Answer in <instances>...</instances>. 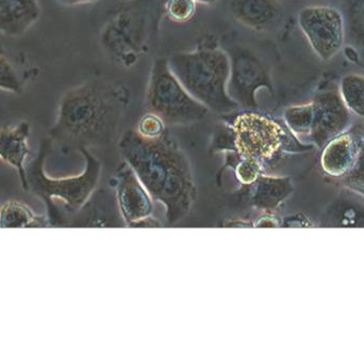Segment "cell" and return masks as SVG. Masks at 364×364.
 Returning a JSON list of instances; mask_svg holds the SVG:
<instances>
[{
	"instance_id": "cell-12",
	"label": "cell",
	"mask_w": 364,
	"mask_h": 364,
	"mask_svg": "<svg viewBox=\"0 0 364 364\" xmlns=\"http://www.w3.org/2000/svg\"><path fill=\"white\" fill-rule=\"evenodd\" d=\"M30 124L21 121L15 125L0 128V160L15 169L21 181V188L27 192L26 166L29 157Z\"/></svg>"
},
{
	"instance_id": "cell-8",
	"label": "cell",
	"mask_w": 364,
	"mask_h": 364,
	"mask_svg": "<svg viewBox=\"0 0 364 364\" xmlns=\"http://www.w3.org/2000/svg\"><path fill=\"white\" fill-rule=\"evenodd\" d=\"M241 110L229 122L235 147L246 160L255 162L272 157L284 142V128L259 109Z\"/></svg>"
},
{
	"instance_id": "cell-21",
	"label": "cell",
	"mask_w": 364,
	"mask_h": 364,
	"mask_svg": "<svg viewBox=\"0 0 364 364\" xmlns=\"http://www.w3.org/2000/svg\"><path fill=\"white\" fill-rule=\"evenodd\" d=\"M0 91L19 94L23 91L21 78L8 58L0 53Z\"/></svg>"
},
{
	"instance_id": "cell-25",
	"label": "cell",
	"mask_w": 364,
	"mask_h": 364,
	"mask_svg": "<svg viewBox=\"0 0 364 364\" xmlns=\"http://www.w3.org/2000/svg\"><path fill=\"white\" fill-rule=\"evenodd\" d=\"M358 164H361V167H360V169H359V170H360V172L363 173V175H364V143H363V150H361L360 157H359Z\"/></svg>"
},
{
	"instance_id": "cell-5",
	"label": "cell",
	"mask_w": 364,
	"mask_h": 364,
	"mask_svg": "<svg viewBox=\"0 0 364 364\" xmlns=\"http://www.w3.org/2000/svg\"><path fill=\"white\" fill-rule=\"evenodd\" d=\"M47 137L41 141L38 153L26 166L27 192L40 198L46 205L49 227H65L70 216L81 209L91 198L100 177V164L89 150H82L87 167L77 177L53 179L45 171L47 156L53 149Z\"/></svg>"
},
{
	"instance_id": "cell-26",
	"label": "cell",
	"mask_w": 364,
	"mask_h": 364,
	"mask_svg": "<svg viewBox=\"0 0 364 364\" xmlns=\"http://www.w3.org/2000/svg\"><path fill=\"white\" fill-rule=\"evenodd\" d=\"M196 1L198 2V4H214L216 0H196Z\"/></svg>"
},
{
	"instance_id": "cell-7",
	"label": "cell",
	"mask_w": 364,
	"mask_h": 364,
	"mask_svg": "<svg viewBox=\"0 0 364 364\" xmlns=\"http://www.w3.org/2000/svg\"><path fill=\"white\" fill-rule=\"evenodd\" d=\"M230 62L227 91L229 96L243 110L259 109L257 94L260 90H267L275 94L273 77L267 60L252 46L229 38L220 42Z\"/></svg>"
},
{
	"instance_id": "cell-24",
	"label": "cell",
	"mask_w": 364,
	"mask_h": 364,
	"mask_svg": "<svg viewBox=\"0 0 364 364\" xmlns=\"http://www.w3.org/2000/svg\"><path fill=\"white\" fill-rule=\"evenodd\" d=\"M346 57L352 60L353 62H359V60H360V56H359L358 51H357L354 47L350 46V45L346 47Z\"/></svg>"
},
{
	"instance_id": "cell-3",
	"label": "cell",
	"mask_w": 364,
	"mask_h": 364,
	"mask_svg": "<svg viewBox=\"0 0 364 364\" xmlns=\"http://www.w3.org/2000/svg\"><path fill=\"white\" fill-rule=\"evenodd\" d=\"M164 0H119L102 24V51L119 66L134 68L155 45Z\"/></svg>"
},
{
	"instance_id": "cell-2",
	"label": "cell",
	"mask_w": 364,
	"mask_h": 364,
	"mask_svg": "<svg viewBox=\"0 0 364 364\" xmlns=\"http://www.w3.org/2000/svg\"><path fill=\"white\" fill-rule=\"evenodd\" d=\"M119 150L147 192L164 203L168 222L183 218L194 201L195 186L188 160L174 137L166 130L146 138L130 130L119 140Z\"/></svg>"
},
{
	"instance_id": "cell-9",
	"label": "cell",
	"mask_w": 364,
	"mask_h": 364,
	"mask_svg": "<svg viewBox=\"0 0 364 364\" xmlns=\"http://www.w3.org/2000/svg\"><path fill=\"white\" fill-rule=\"evenodd\" d=\"M299 25L314 53L324 61L333 59L346 43L343 14L338 9L304 8L299 14Z\"/></svg>"
},
{
	"instance_id": "cell-14",
	"label": "cell",
	"mask_w": 364,
	"mask_h": 364,
	"mask_svg": "<svg viewBox=\"0 0 364 364\" xmlns=\"http://www.w3.org/2000/svg\"><path fill=\"white\" fill-rule=\"evenodd\" d=\"M123 177L119 197L124 216L126 219L134 222L145 219L151 213V202L146 192L143 189L134 171L124 173Z\"/></svg>"
},
{
	"instance_id": "cell-19",
	"label": "cell",
	"mask_w": 364,
	"mask_h": 364,
	"mask_svg": "<svg viewBox=\"0 0 364 364\" xmlns=\"http://www.w3.org/2000/svg\"><path fill=\"white\" fill-rule=\"evenodd\" d=\"M284 120L291 132L296 135H310L314 121L312 102L308 104L292 105L284 113Z\"/></svg>"
},
{
	"instance_id": "cell-6",
	"label": "cell",
	"mask_w": 364,
	"mask_h": 364,
	"mask_svg": "<svg viewBox=\"0 0 364 364\" xmlns=\"http://www.w3.org/2000/svg\"><path fill=\"white\" fill-rule=\"evenodd\" d=\"M147 110L159 115L166 125H190L207 117L208 110L183 87L166 57L151 64L145 94Z\"/></svg>"
},
{
	"instance_id": "cell-11",
	"label": "cell",
	"mask_w": 364,
	"mask_h": 364,
	"mask_svg": "<svg viewBox=\"0 0 364 364\" xmlns=\"http://www.w3.org/2000/svg\"><path fill=\"white\" fill-rule=\"evenodd\" d=\"M229 11L237 23L262 33L277 31L284 21L278 0H229Z\"/></svg>"
},
{
	"instance_id": "cell-18",
	"label": "cell",
	"mask_w": 364,
	"mask_h": 364,
	"mask_svg": "<svg viewBox=\"0 0 364 364\" xmlns=\"http://www.w3.org/2000/svg\"><path fill=\"white\" fill-rule=\"evenodd\" d=\"M339 93L350 113L364 118V75H346L340 83Z\"/></svg>"
},
{
	"instance_id": "cell-1",
	"label": "cell",
	"mask_w": 364,
	"mask_h": 364,
	"mask_svg": "<svg viewBox=\"0 0 364 364\" xmlns=\"http://www.w3.org/2000/svg\"><path fill=\"white\" fill-rule=\"evenodd\" d=\"M130 100L129 87L122 81L93 78L79 83L62 94L48 138L64 153L109 145Z\"/></svg>"
},
{
	"instance_id": "cell-15",
	"label": "cell",
	"mask_w": 364,
	"mask_h": 364,
	"mask_svg": "<svg viewBox=\"0 0 364 364\" xmlns=\"http://www.w3.org/2000/svg\"><path fill=\"white\" fill-rule=\"evenodd\" d=\"M356 145L348 134H341L329 141L322 156V165L327 172L339 175L346 172L354 162Z\"/></svg>"
},
{
	"instance_id": "cell-4",
	"label": "cell",
	"mask_w": 364,
	"mask_h": 364,
	"mask_svg": "<svg viewBox=\"0 0 364 364\" xmlns=\"http://www.w3.org/2000/svg\"><path fill=\"white\" fill-rule=\"evenodd\" d=\"M168 59L183 87L208 110L222 115L240 110L227 91L230 62L218 38L201 36L193 51L173 53Z\"/></svg>"
},
{
	"instance_id": "cell-13",
	"label": "cell",
	"mask_w": 364,
	"mask_h": 364,
	"mask_svg": "<svg viewBox=\"0 0 364 364\" xmlns=\"http://www.w3.org/2000/svg\"><path fill=\"white\" fill-rule=\"evenodd\" d=\"M38 0H0V33L18 38L33 27L41 16Z\"/></svg>"
},
{
	"instance_id": "cell-22",
	"label": "cell",
	"mask_w": 364,
	"mask_h": 364,
	"mask_svg": "<svg viewBox=\"0 0 364 364\" xmlns=\"http://www.w3.org/2000/svg\"><path fill=\"white\" fill-rule=\"evenodd\" d=\"M139 134L146 138H156L166 132V123L156 113L147 111L139 120L138 128H136Z\"/></svg>"
},
{
	"instance_id": "cell-16",
	"label": "cell",
	"mask_w": 364,
	"mask_h": 364,
	"mask_svg": "<svg viewBox=\"0 0 364 364\" xmlns=\"http://www.w3.org/2000/svg\"><path fill=\"white\" fill-rule=\"evenodd\" d=\"M46 215H36L21 201H6L0 205V228H48Z\"/></svg>"
},
{
	"instance_id": "cell-17",
	"label": "cell",
	"mask_w": 364,
	"mask_h": 364,
	"mask_svg": "<svg viewBox=\"0 0 364 364\" xmlns=\"http://www.w3.org/2000/svg\"><path fill=\"white\" fill-rule=\"evenodd\" d=\"M341 12L346 44L354 47L364 62V0H344Z\"/></svg>"
},
{
	"instance_id": "cell-23",
	"label": "cell",
	"mask_w": 364,
	"mask_h": 364,
	"mask_svg": "<svg viewBox=\"0 0 364 364\" xmlns=\"http://www.w3.org/2000/svg\"><path fill=\"white\" fill-rule=\"evenodd\" d=\"M55 1L63 6H78L95 4L100 0H55Z\"/></svg>"
},
{
	"instance_id": "cell-10",
	"label": "cell",
	"mask_w": 364,
	"mask_h": 364,
	"mask_svg": "<svg viewBox=\"0 0 364 364\" xmlns=\"http://www.w3.org/2000/svg\"><path fill=\"white\" fill-rule=\"evenodd\" d=\"M311 136L314 143L322 147L343 134L350 123V111L342 100L339 91L327 90L314 96Z\"/></svg>"
},
{
	"instance_id": "cell-20",
	"label": "cell",
	"mask_w": 364,
	"mask_h": 364,
	"mask_svg": "<svg viewBox=\"0 0 364 364\" xmlns=\"http://www.w3.org/2000/svg\"><path fill=\"white\" fill-rule=\"evenodd\" d=\"M197 4L196 0H164V17L173 23H188L196 15Z\"/></svg>"
}]
</instances>
